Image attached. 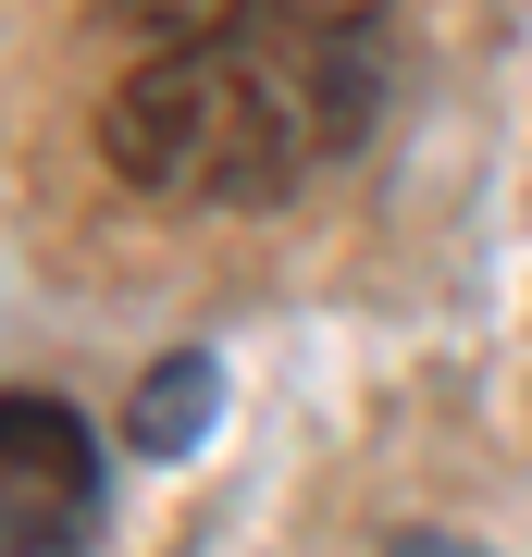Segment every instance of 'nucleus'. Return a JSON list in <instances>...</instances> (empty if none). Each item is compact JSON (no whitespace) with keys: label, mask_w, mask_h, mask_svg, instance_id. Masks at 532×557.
Listing matches in <instances>:
<instances>
[{"label":"nucleus","mask_w":532,"mask_h":557,"mask_svg":"<svg viewBox=\"0 0 532 557\" xmlns=\"http://www.w3.org/2000/svg\"><path fill=\"white\" fill-rule=\"evenodd\" d=\"M372 124V25L248 13L198 50H137L99 87V161L161 211H273Z\"/></svg>","instance_id":"f257e3e1"},{"label":"nucleus","mask_w":532,"mask_h":557,"mask_svg":"<svg viewBox=\"0 0 532 557\" xmlns=\"http://www.w3.org/2000/svg\"><path fill=\"white\" fill-rule=\"evenodd\" d=\"M0 545L13 557H87L99 545V446L38 384L0 397Z\"/></svg>","instance_id":"f03ea898"},{"label":"nucleus","mask_w":532,"mask_h":557,"mask_svg":"<svg viewBox=\"0 0 532 557\" xmlns=\"http://www.w3.org/2000/svg\"><path fill=\"white\" fill-rule=\"evenodd\" d=\"M211 409H223V372H211V347H174L161 372L137 384V458H198V434H211Z\"/></svg>","instance_id":"7ed1b4c3"},{"label":"nucleus","mask_w":532,"mask_h":557,"mask_svg":"<svg viewBox=\"0 0 532 557\" xmlns=\"http://www.w3.org/2000/svg\"><path fill=\"white\" fill-rule=\"evenodd\" d=\"M260 0H99V25H112L124 50H198L223 38V25H248Z\"/></svg>","instance_id":"20e7f679"},{"label":"nucleus","mask_w":532,"mask_h":557,"mask_svg":"<svg viewBox=\"0 0 532 557\" xmlns=\"http://www.w3.org/2000/svg\"><path fill=\"white\" fill-rule=\"evenodd\" d=\"M260 13H297V25H372L384 0H260Z\"/></svg>","instance_id":"39448f33"}]
</instances>
